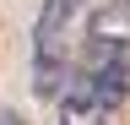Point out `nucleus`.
Returning <instances> with one entry per match:
<instances>
[{
    "label": "nucleus",
    "instance_id": "nucleus-1",
    "mask_svg": "<svg viewBox=\"0 0 130 125\" xmlns=\"http://www.w3.org/2000/svg\"><path fill=\"white\" fill-rule=\"evenodd\" d=\"M92 0H43L38 22H32V92L38 98H60L76 76V49L81 27H87Z\"/></svg>",
    "mask_w": 130,
    "mask_h": 125
},
{
    "label": "nucleus",
    "instance_id": "nucleus-2",
    "mask_svg": "<svg viewBox=\"0 0 130 125\" xmlns=\"http://www.w3.org/2000/svg\"><path fill=\"white\" fill-rule=\"evenodd\" d=\"M54 103H60V125H114V114L87 92V82H76V76H71V87H65Z\"/></svg>",
    "mask_w": 130,
    "mask_h": 125
},
{
    "label": "nucleus",
    "instance_id": "nucleus-3",
    "mask_svg": "<svg viewBox=\"0 0 130 125\" xmlns=\"http://www.w3.org/2000/svg\"><path fill=\"white\" fill-rule=\"evenodd\" d=\"M0 125H27V120L16 114V109H6V114H0Z\"/></svg>",
    "mask_w": 130,
    "mask_h": 125
}]
</instances>
